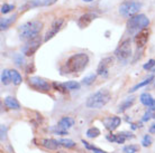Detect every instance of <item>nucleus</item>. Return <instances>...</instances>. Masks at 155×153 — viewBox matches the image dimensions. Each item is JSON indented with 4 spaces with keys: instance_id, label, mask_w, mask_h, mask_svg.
Returning a JSON list of instances; mask_svg holds the SVG:
<instances>
[{
    "instance_id": "obj_34",
    "label": "nucleus",
    "mask_w": 155,
    "mask_h": 153,
    "mask_svg": "<svg viewBox=\"0 0 155 153\" xmlns=\"http://www.w3.org/2000/svg\"><path fill=\"white\" fill-rule=\"evenodd\" d=\"M125 140H126V138H125L123 134H120V133H118V134H116V143H118V144H121V143H124L125 142Z\"/></svg>"
},
{
    "instance_id": "obj_41",
    "label": "nucleus",
    "mask_w": 155,
    "mask_h": 153,
    "mask_svg": "<svg viewBox=\"0 0 155 153\" xmlns=\"http://www.w3.org/2000/svg\"><path fill=\"white\" fill-rule=\"evenodd\" d=\"M153 70H154V72H155V68H154V69H153Z\"/></svg>"
},
{
    "instance_id": "obj_39",
    "label": "nucleus",
    "mask_w": 155,
    "mask_h": 153,
    "mask_svg": "<svg viewBox=\"0 0 155 153\" xmlns=\"http://www.w3.org/2000/svg\"><path fill=\"white\" fill-rule=\"evenodd\" d=\"M82 1H84V2H91L93 0H82Z\"/></svg>"
},
{
    "instance_id": "obj_1",
    "label": "nucleus",
    "mask_w": 155,
    "mask_h": 153,
    "mask_svg": "<svg viewBox=\"0 0 155 153\" xmlns=\"http://www.w3.org/2000/svg\"><path fill=\"white\" fill-rule=\"evenodd\" d=\"M89 63V57L85 53H78L72 55L69 59L65 61V68L66 73H80L87 67Z\"/></svg>"
},
{
    "instance_id": "obj_29",
    "label": "nucleus",
    "mask_w": 155,
    "mask_h": 153,
    "mask_svg": "<svg viewBox=\"0 0 155 153\" xmlns=\"http://www.w3.org/2000/svg\"><path fill=\"white\" fill-rule=\"evenodd\" d=\"M12 58H14V61H15V64L17 66H20V67H21V66L25 64V58H24L23 56L20 55V54H15V55L12 56Z\"/></svg>"
},
{
    "instance_id": "obj_25",
    "label": "nucleus",
    "mask_w": 155,
    "mask_h": 153,
    "mask_svg": "<svg viewBox=\"0 0 155 153\" xmlns=\"http://www.w3.org/2000/svg\"><path fill=\"white\" fill-rule=\"evenodd\" d=\"M60 142V144L63 145L64 148H68V149H72L75 146V142L70 140V139H61V140H58Z\"/></svg>"
},
{
    "instance_id": "obj_18",
    "label": "nucleus",
    "mask_w": 155,
    "mask_h": 153,
    "mask_svg": "<svg viewBox=\"0 0 155 153\" xmlns=\"http://www.w3.org/2000/svg\"><path fill=\"white\" fill-rule=\"evenodd\" d=\"M134 102H135V97H134V96L128 97L127 100H125L124 102H123V103L118 106V112H119V113H123V112H125L126 110H128L129 107L132 106L133 104H134Z\"/></svg>"
},
{
    "instance_id": "obj_22",
    "label": "nucleus",
    "mask_w": 155,
    "mask_h": 153,
    "mask_svg": "<svg viewBox=\"0 0 155 153\" xmlns=\"http://www.w3.org/2000/svg\"><path fill=\"white\" fill-rule=\"evenodd\" d=\"M1 82L4 85H8L12 82V76H10V70L4 69L1 73Z\"/></svg>"
},
{
    "instance_id": "obj_40",
    "label": "nucleus",
    "mask_w": 155,
    "mask_h": 153,
    "mask_svg": "<svg viewBox=\"0 0 155 153\" xmlns=\"http://www.w3.org/2000/svg\"><path fill=\"white\" fill-rule=\"evenodd\" d=\"M153 117H154V119H155V114H154V115H153Z\"/></svg>"
},
{
    "instance_id": "obj_11",
    "label": "nucleus",
    "mask_w": 155,
    "mask_h": 153,
    "mask_svg": "<svg viewBox=\"0 0 155 153\" xmlns=\"http://www.w3.org/2000/svg\"><path fill=\"white\" fill-rule=\"evenodd\" d=\"M102 122H104V125L107 130L114 131L120 125L121 120H120L119 116H108V117H105Z\"/></svg>"
},
{
    "instance_id": "obj_37",
    "label": "nucleus",
    "mask_w": 155,
    "mask_h": 153,
    "mask_svg": "<svg viewBox=\"0 0 155 153\" xmlns=\"http://www.w3.org/2000/svg\"><path fill=\"white\" fill-rule=\"evenodd\" d=\"M33 69H34V65L31 64V65L27 66V68H26V73L29 74V73H33Z\"/></svg>"
},
{
    "instance_id": "obj_16",
    "label": "nucleus",
    "mask_w": 155,
    "mask_h": 153,
    "mask_svg": "<svg viewBox=\"0 0 155 153\" xmlns=\"http://www.w3.org/2000/svg\"><path fill=\"white\" fill-rule=\"evenodd\" d=\"M5 104L8 108L10 110H20V104L18 103V101L16 100L12 96H7L5 98Z\"/></svg>"
},
{
    "instance_id": "obj_32",
    "label": "nucleus",
    "mask_w": 155,
    "mask_h": 153,
    "mask_svg": "<svg viewBox=\"0 0 155 153\" xmlns=\"http://www.w3.org/2000/svg\"><path fill=\"white\" fill-rule=\"evenodd\" d=\"M154 66H155V61L154 59H150L146 64H144L143 65V68L145 69V70H150V69H152Z\"/></svg>"
},
{
    "instance_id": "obj_30",
    "label": "nucleus",
    "mask_w": 155,
    "mask_h": 153,
    "mask_svg": "<svg viewBox=\"0 0 155 153\" xmlns=\"http://www.w3.org/2000/svg\"><path fill=\"white\" fill-rule=\"evenodd\" d=\"M152 143H153V140H152L151 135H148V134H146L145 136L143 138V140H142V144H143V146H151Z\"/></svg>"
},
{
    "instance_id": "obj_7",
    "label": "nucleus",
    "mask_w": 155,
    "mask_h": 153,
    "mask_svg": "<svg viewBox=\"0 0 155 153\" xmlns=\"http://www.w3.org/2000/svg\"><path fill=\"white\" fill-rule=\"evenodd\" d=\"M41 42H42V40H41V37H38V36L31 39V40H27L26 45L23 47V54H25V56H28V57L33 56L39 48Z\"/></svg>"
},
{
    "instance_id": "obj_20",
    "label": "nucleus",
    "mask_w": 155,
    "mask_h": 153,
    "mask_svg": "<svg viewBox=\"0 0 155 153\" xmlns=\"http://www.w3.org/2000/svg\"><path fill=\"white\" fill-rule=\"evenodd\" d=\"M15 20H16V15H14L12 17H9V18H2V19H1V23H0V28H1V30L7 29L8 27L10 26Z\"/></svg>"
},
{
    "instance_id": "obj_15",
    "label": "nucleus",
    "mask_w": 155,
    "mask_h": 153,
    "mask_svg": "<svg viewBox=\"0 0 155 153\" xmlns=\"http://www.w3.org/2000/svg\"><path fill=\"white\" fill-rule=\"evenodd\" d=\"M39 144L48 150H58V146L61 145L58 140H53V139H43L39 141Z\"/></svg>"
},
{
    "instance_id": "obj_19",
    "label": "nucleus",
    "mask_w": 155,
    "mask_h": 153,
    "mask_svg": "<svg viewBox=\"0 0 155 153\" xmlns=\"http://www.w3.org/2000/svg\"><path fill=\"white\" fill-rule=\"evenodd\" d=\"M153 80H154V75H151V76H148L147 78H146V80H144L143 82H140V83H138L137 85H135V86H134V87H133L132 89H129V93H134L135 91H137L138 88L146 86V85L150 84V83H151V82Z\"/></svg>"
},
{
    "instance_id": "obj_21",
    "label": "nucleus",
    "mask_w": 155,
    "mask_h": 153,
    "mask_svg": "<svg viewBox=\"0 0 155 153\" xmlns=\"http://www.w3.org/2000/svg\"><path fill=\"white\" fill-rule=\"evenodd\" d=\"M10 76H12V82L15 85H19L20 83L23 82L21 75L19 74V72H17L15 69H12V70H10Z\"/></svg>"
},
{
    "instance_id": "obj_26",
    "label": "nucleus",
    "mask_w": 155,
    "mask_h": 153,
    "mask_svg": "<svg viewBox=\"0 0 155 153\" xmlns=\"http://www.w3.org/2000/svg\"><path fill=\"white\" fill-rule=\"evenodd\" d=\"M140 151V146L136 144H129L123 148V152L124 153H137Z\"/></svg>"
},
{
    "instance_id": "obj_24",
    "label": "nucleus",
    "mask_w": 155,
    "mask_h": 153,
    "mask_svg": "<svg viewBox=\"0 0 155 153\" xmlns=\"http://www.w3.org/2000/svg\"><path fill=\"white\" fill-rule=\"evenodd\" d=\"M64 87L69 91H74V89H80V84L78 82H74V80H70V82H66V83H63Z\"/></svg>"
},
{
    "instance_id": "obj_9",
    "label": "nucleus",
    "mask_w": 155,
    "mask_h": 153,
    "mask_svg": "<svg viewBox=\"0 0 155 153\" xmlns=\"http://www.w3.org/2000/svg\"><path fill=\"white\" fill-rule=\"evenodd\" d=\"M29 85L33 88H35L37 91H42V92H48L51 89V85L48 84V82L39 77H31Z\"/></svg>"
},
{
    "instance_id": "obj_27",
    "label": "nucleus",
    "mask_w": 155,
    "mask_h": 153,
    "mask_svg": "<svg viewBox=\"0 0 155 153\" xmlns=\"http://www.w3.org/2000/svg\"><path fill=\"white\" fill-rule=\"evenodd\" d=\"M82 143H83V145H84L87 149L90 150V151H92L93 153H108V152H106V151H104V150L98 149V148H96V146L90 145L89 143H88L87 141H84V140H82Z\"/></svg>"
},
{
    "instance_id": "obj_17",
    "label": "nucleus",
    "mask_w": 155,
    "mask_h": 153,
    "mask_svg": "<svg viewBox=\"0 0 155 153\" xmlns=\"http://www.w3.org/2000/svg\"><path fill=\"white\" fill-rule=\"evenodd\" d=\"M74 125V120L70 116H65V117H62V119L58 121V125L61 129H64V130H68Z\"/></svg>"
},
{
    "instance_id": "obj_5",
    "label": "nucleus",
    "mask_w": 155,
    "mask_h": 153,
    "mask_svg": "<svg viewBox=\"0 0 155 153\" xmlns=\"http://www.w3.org/2000/svg\"><path fill=\"white\" fill-rule=\"evenodd\" d=\"M142 8V4L138 1H125L119 6V14L126 18H130L138 14Z\"/></svg>"
},
{
    "instance_id": "obj_3",
    "label": "nucleus",
    "mask_w": 155,
    "mask_h": 153,
    "mask_svg": "<svg viewBox=\"0 0 155 153\" xmlns=\"http://www.w3.org/2000/svg\"><path fill=\"white\" fill-rule=\"evenodd\" d=\"M110 98H111V94L108 89H100L90 96L87 100L85 105L89 108H101L108 103Z\"/></svg>"
},
{
    "instance_id": "obj_31",
    "label": "nucleus",
    "mask_w": 155,
    "mask_h": 153,
    "mask_svg": "<svg viewBox=\"0 0 155 153\" xmlns=\"http://www.w3.org/2000/svg\"><path fill=\"white\" fill-rule=\"evenodd\" d=\"M15 8L14 5H9V4H5L2 5V7H1V14H8V12H10Z\"/></svg>"
},
{
    "instance_id": "obj_28",
    "label": "nucleus",
    "mask_w": 155,
    "mask_h": 153,
    "mask_svg": "<svg viewBox=\"0 0 155 153\" xmlns=\"http://www.w3.org/2000/svg\"><path fill=\"white\" fill-rule=\"evenodd\" d=\"M96 77H97V75L96 74H90V75H88V76H85L83 80H82V84L83 85H91L96 80Z\"/></svg>"
},
{
    "instance_id": "obj_6",
    "label": "nucleus",
    "mask_w": 155,
    "mask_h": 153,
    "mask_svg": "<svg viewBox=\"0 0 155 153\" xmlns=\"http://www.w3.org/2000/svg\"><path fill=\"white\" fill-rule=\"evenodd\" d=\"M115 55L119 61H127L129 56L132 55V45H130V39H125L124 42L119 44L115 50Z\"/></svg>"
},
{
    "instance_id": "obj_33",
    "label": "nucleus",
    "mask_w": 155,
    "mask_h": 153,
    "mask_svg": "<svg viewBox=\"0 0 155 153\" xmlns=\"http://www.w3.org/2000/svg\"><path fill=\"white\" fill-rule=\"evenodd\" d=\"M0 130H1V141L4 142L6 139H7V127H6V125H1L0 126Z\"/></svg>"
},
{
    "instance_id": "obj_38",
    "label": "nucleus",
    "mask_w": 155,
    "mask_h": 153,
    "mask_svg": "<svg viewBox=\"0 0 155 153\" xmlns=\"http://www.w3.org/2000/svg\"><path fill=\"white\" fill-rule=\"evenodd\" d=\"M150 133H152V134H155V123L154 124H152L151 125V127H150Z\"/></svg>"
},
{
    "instance_id": "obj_23",
    "label": "nucleus",
    "mask_w": 155,
    "mask_h": 153,
    "mask_svg": "<svg viewBox=\"0 0 155 153\" xmlns=\"http://www.w3.org/2000/svg\"><path fill=\"white\" fill-rule=\"evenodd\" d=\"M87 136L89 139H93V138H97V136H99L100 135V130L98 129V127L93 126V127H90L89 130L87 131Z\"/></svg>"
},
{
    "instance_id": "obj_14",
    "label": "nucleus",
    "mask_w": 155,
    "mask_h": 153,
    "mask_svg": "<svg viewBox=\"0 0 155 153\" xmlns=\"http://www.w3.org/2000/svg\"><path fill=\"white\" fill-rule=\"evenodd\" d=\"M140 103L150 108V111H154L155 110V100L151 96V94L143 93V94L140 95Z\"/></svg>"
},
{
    "instance_id": "obj_4",
    "label": "nucleus",
    "mask_w": 155,
    "mask_h": 153,
    "mask_svg": "<svg viewBox=\"0 0 155 153\" xmlns=\"http://www.w3.org/2000/svg\"><path fill=\"white\" fill-rule=\"evenodd\" d=\"M150 25V19L143 14L135 15L130 17L127 21V30L129 33H135V31L145 29Z\"/></svg>"
},
{
    "instance_id": "obj_13",
    "label": "nucleus",
    "mask_w": 155,
    "mask_h": 153,
    "mask_svg": "<svg viewBox=\"0 0 155 153\" xmlns=\"http://www.w3.org/2000/svg\"><path fill=\"white\" fill-rule=\"evenodd\" d=\"M96 14H92V12H87L84 15H82L79 20H78V26L80 27V28H87V27L89 26L90 23H92L93 19H96Z\"/></svg>"
},
{
    "instance_id": "obj_35",
    "label": "nucleus",
    "mask_w": 155,
    "mask_h": 153,
    "mask_svg": "<svg viewBox=\"0 0 155 153\" xmlns=\"http://www.w3.org/2000/svg\"><path fill=\"white\" fill-rule=\"evenodd\" d=\"M150 117H151V111H148L145 113V115H144L143 117V122H146V121H148L150 120Z\"/></svg>"
},
{
    "instance_id": "obj_10",
    "label": "nucleus",
    "mask_w": 155,
    "mask_h": 153,
    "mask_svg": "<svg viewBox=\"0 0 155 153\" xmlns=\"http://www.w3.org/2000/svg\"><path fill=\"white\" fill-rule=\"evenodd\" d=\"M115 58L114 57H106L99 63L97 68V74L100 76H107L109 72V68L114 65Z\"/></svg>"
},
{
    "instance_id": "obj_12",
    "label": "nucleus",
    "mask_w": 155,
    "mask_h": 153,
    "mask_svg": "<svg viewBox=\"0 0 155 153\" xmlns=\"http://www.w3.org/2000/svg\"><path fill=\"white\" fill-rule=\"evenodd\" d=\"M148 36H150V33L146 28L138 31V34L135 36V44L137 48H143L146 45V42L148 40Z\"/></svg>"
},
{
    "instance_id": "obj_2",
    "label": "nucleus",
    "mask_w": 155,
    "mask_h": 153,
    "mask_svg": "<svg viewBox=\"0 0 155 153\" xmlns=\"http://www.w3.org/2000/svg\"><path fill=\"white\" fill-rule=\"evenodd\" d=\"M43 23L39 20H31L24 23L18 28L19 31V38L21 40H31V39L37 37L43 29Z\"/></svg>"
},
{
    "instance_id": "obj_8",
    "label": "nucleus",
    "mask_w": 155,
    "mask_h": 153,
    "mask_svg": "<svg viewBox=\"0 0 155 153\" xmlns=\"http://www.w3.org/2000/svg\"><path fill=\"white\" fill-rule=\"evenodd\" d=\"M63 23H64V19H63V18H58V19H55L54 21H53V23H52L51 28L47 30L46 35H45V37H44V42H48L50 39L53 38L55 35L61 30Z\"/></svg>"
},
{
    "instance_id": "obj_36",
    "label": "nucleus",
    "mask_w": 155,
    "mask_h": 153,
    "mask_svg": "<svg viewBox=\"0 0 155 153\" xmlns=\"http://www.w3.org/2000/svg\"><path fill=\"white\" fill-rule=\"evenodd\" d=\"M107 140L109 142H115L116 141V134H111V135H107Z\"/></svg>"
}]
</instances>
